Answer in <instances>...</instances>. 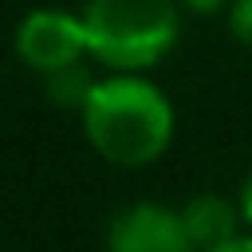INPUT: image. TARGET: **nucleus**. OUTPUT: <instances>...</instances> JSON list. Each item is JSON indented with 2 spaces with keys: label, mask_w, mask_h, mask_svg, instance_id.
<instances>
[{
  "label": "nucleus",
  "mask_w": 252,
  "mask_h": 252,
  "mask_svg": "<svg viewBox=\"0 0 252 252\" xmlns=\"http://www.w3.org/2000/svg\"><path fill=\"white\" fill-rule=\"evenodd\" d=\"M79 114L98 158L126 169L158 161L177 126L173 102L158 83L146 79V71H114L110 79H98Z\"/></svg>",
  "instance_id": "f257e3e1"
},
{
  "label": "nucleus",
  "mask_w": 252,
  "mask_h": 252,
  "mask_svg": "<svg viewBox=\"0 0 252 252\" xmlns=\"http://www.w3.org/2000/svg\"><path fill=\"white\" fill-rule=\"evenodd\" d=\"M87 55L110 71H150L181 32L177 0H87Z\"/></svg>",
  "instance_id": "f03ea898"
},
{
  "label": "nucleus",
  "mask_w": 252,
  "mask_h": 252,
  "mask_svg": "<svg viewBox=\"0 0 252 252\" xmlns=\"http://www.w3.org/2000/svg\"><path fill=\"white\" fill-rule=\"evenodd\" d=\"M16 55L35 71H59L67 63H79L87 55V28L83 16L63 8H35L16 28Z\"/></svg>",
  "instance_id": "7ed1b4c3"
},
{
  "label": "nucleus",
  "mask_w": 252,
  "mask_h": 252,
  "mask_svg": "<svg viewBox=\"0 0 252 252\" xmlns=\"http://www.w3.org/2000/svg\"><path fill=\"white\" fill-rule=\"evenodd\" d=\"M106 252H197L181 209L158 201H134L106 224Z\"/></svg>",
  "instance_id": "20e7f679"
},
{
  "label": "nucleus",
  "mask_w": 252,
  "mask_h": 252,
  "mask_svg": "<svg viewBox=\"0 0 252 252\" xmlns=\"http://www.w3.org/2000/svg\"><path fill=\"white\" fill-rule=\"evenodd\" d=\"M181 220H185L189 240L197 244V252H209V248L232 240L240 232V224H244L240 220V205L228 201V197H220V193H197V197H189L185 209H181Z\"/></svg>",
  "instance_id": "39448f33"
},
{
  "label": "nucleus",
  "mask_w": 252,
  "mask_h": 252,
  "mask_svg": "<svg viewBox=\"0 0 252 252\" xmlns=\"http://www.w3.org/2000/svg\"><path fill=\"white\" fill-rule=\"evenodd\" d=\"M94 83H98V79L83 67V59L43 75V91H47V98H51V102H59V106H71V110H83V102L91 98Z\"/></svg>",
  "instance_id": "423d86ee"
},
{
  "label": "nucleus",
  "mask_w": 252,
  "mask_h": 252,
  "mask_svg": "<svg viewBox=\"0 0 252 252\" xmlns=\"http://www.w3.org/2000/svg\"><path fill=\"white\" fill-rule=\"evenodd\" d=\"M228 32L252 51V0H228Z\"/></svg>",
  "instance_id": "0eeeda50"
},
{
  "label": "nucleus",
  "mask_w": 252,
  "mask_h": 252,
  "mask_svg": "<svg viewBox=\"0 0 252 252\" xmlns=\"http://www.w3.org/2000/svg\"><path fill=\"white\" fill-rule=\"evenodd\" d=\"M236 205H240V220H244V228L252 232V173L244 177V185H240V193H236Z\"/></svg>",
  "instance_id": "6e6552de"
},
{
  "label": "nucleus",
  "mask_w": 252,
  "mask_h": 252,
  "mask_svg": "<svg viewBox=\"0 0 252 252\" xmlns=\"http://www.w3.org/2000/svg\"><path fill=\"white\" fill-rule=\"evenodd\" d=\"M209 252H252V232H236L232 240H224V244H217Z\"/></svg>",
  "instance_id": "1a4fd4ad"
},
{
  "label": "nucleus",
  "mask_w": 252,
  "mask_h": 252,
  "mask_svg": "<svg viewBox=\"0 0 252 252\" xmlns=\"http://www.w3.org/2000/svg\"><path fill=\"white\" fill-rule=\"evenodd\" d=\"M189 12H220V8H228V0H181Z\"/></svg>",
  "instance_id": "9d476101"
}]
</instances>
